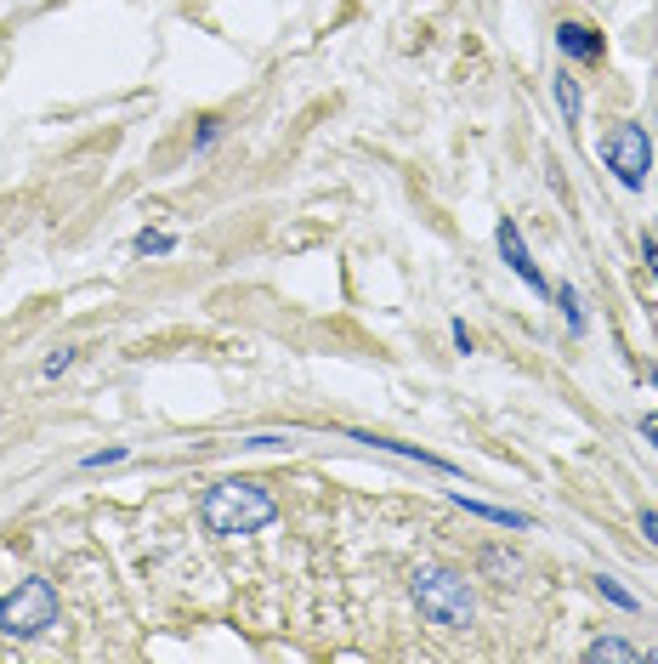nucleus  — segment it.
<instances>
[{
    "label": "nucleus",
    "instance_id": "nucleus-1",
    "mask_svg": "<svg viewBox=\"0 0 658 664\" xmlns=\"http://www.w3.org/2000/svg\"><path fill=\"white\" fill-rule=\"evenodd\" d=\"M199 523L216 540H239V534H262L267 523H278V500L267 483L255 477H222L205 500H199Z\"/></svg>",
    "mask_w": 658,
    "mask_h": 664
},
{
    "label": "nucleus",
    "instance_id": "nucleus-2",
    "mask_svg": "<svg viewBox=\"0 0 658 664\" xmlns=\"http://www.w3.org/2000/svg\"><path fill=\"white\" fill-rule=\"evenodd\" d=\"M409 596H415V608L443 630H466L477 619L471 585H466V573H454V568H415Z\"/></svg>",
    "mask_w": 658,
    "mask_h": 664
},
{
    "label": "nucleus",
    "instance_id": "nucleus-3",
    "mask_svg": "<svg viewBox=\"0 0 658 664\" xmlns=\"http://www.w3.org/2000/svg\"><path fill=\"white\" fill-rule=\"evenodd\" d=\"M57 625V591L51 580H23L7 602H0V637L12 642H35Z\"/></svg>",
    "mask_w": 658,
    "mask_h": 664
},
{
    "label": "nucleus",
    "instance_id": "nucleus-4",
    "mask_svg": "<svg viewBox=\"0 0 658 664\" xmlns=\"http://www.w3.org/2000/svg\"><path fill=\"white\" fill-rule=\"evenodd\" d=\"M602 159H608L613 177L636 193V188H647V170H653V137L642 126H613L608 142H602Z\"/></svg>",
    "mask_w": 658,
    "mask_h": 664
},
{
    "label": "nucleus",
    "instance_id": "nucleus-5",
    "mask_svg": "<svg viewBox=\"0 0 658 664\" xmlns=\"http://www.w3.org/2000/svg\"><path fill=\"white\" fill-rule=\"evenodd\" d=\"M494 245H500V262H505L511 273H517V278L528 284L534 296H551V284H546V273H539V268H534V256H528V239H523V227L511 222V216H505V222L494 227Z\"/></svg>",
    "mask_w": 658,
    "mask_h": 664
},
{
    "label": "nucleus",
    "instance_id": "nucleus-6",
    "mask_svg": "<svg viewBox=\"0 0 658 664\" xmlns=\"http://www.w3.org/2000/svg\"><path fill=\"white\" fill-rule=\"evenodd\" d=\"M358 443H369V449H386V454H397V460H415V466H426V472H443V477H454V460H443V454H432V449H420V443H397V438H375V431H352Z\"/></svg>",
    "mask_w": 658,
    "mask_h": 664
},
{
    "label": "nucleus",
    "instance_id": "nucleus-7",
    "mask_svg": "<svg viewBox=\"0 0 658 664\" xmlns=\"http://www.w3.org/2000/svg\"><path fill=\"white\" fill-rule=\"evenodd\" d=\"M557 46L567 51V57H574V63H602V35H596V28L590 23H574V17H567V23H557Z\"/></svg>",
    "mask_w": 658,
    "mask_h": 664
},
{
    "label": "nucleus",
    "instance_id": "nucleus-8",
    "mask_svg": "<svg viewBox=\"0 0 658 664\" xmlns=\"http://www.w3.org/2000/svg\"><path fill=\"white\" fill-rule=\"evenodd\" d=\"M454 506L471 511V517H482V523H494V529H534V517L511 511V506H489V500H471V495H454Z\"/></svg>",
    "mask_w": 658,
    "mask_h": 664
},
{
    "label": "nucleus",
    "instance_id": "nucleus-9",
    "mask_svg": "<svg viewBox=\"0 0 658 664\" xmlns=\"http://www.w3.org/2000/svg\"><path fill=\"white\" fill-rule=\"evenodd\" d=\"M551 97H557V108H562V120H567V126H579V108H585V97H579V80L567 74V69H557V80H551Z\"/></svg>",
    "mask_w": 658,
    "mask_h": 664
},
{
    "label": "nucleus",
    "instance_id": "nucleus-10",
    "mask_svg": "<svg viewBox=\"0 0 658 664\" xmlns=\"http://www.w3.org/2000/svg\"><path fill=\"white\" fill-rule=\"evenodd\" d=\"M585 659H590V664H602V659H624V664H636V659H642V648H636V642H624V637H596V642L585 648Z\"/></svg>",
    "mask_w": 658,
    "mask_h": 664
},
{
    "label": "nucleus",
    "instance_id": "nucleus-11",
    "mask_svg": "<svg viewBox=\"0 0 658 664\" xmlns=\"http://www.w3.org/2000/svg\"><path fill=\"white\" fill-rule=\"evenodd\" d=\"M557 307H562V319L574 335H585V307H579V290L574 284H557Z\"/></svg>",
    "mask_w": 658,
    "mask_h": 664
},
{
    "label": "nucleus",
    "instance_id": "nucleus-12",
    "mask_svg": "<svg viewBox=\"0 0 658 664\" xmlns=\"http://www.w3.org/2000/svg\"><path fill=\"white\" fill-rule=\"evenodd\" d=\"M131 250H136V256H170V250H177V239H170V234H154V227H142V234L131 239Z\"/></svg>",
    "mask_w": 658,
    "mask_h": 664
},
{
    "label": "nucleus",
    "instance_id": "nucleus-13",
    "mask_svg": "<svg viewBox=\"0 0 658 664\" xmlns=\"http://www.w3.org/2000/svg\"><path fill=\"white\" fill-rule=\"evenodd\" d=\"M596 591H602V596L613 602V608H624V614H636V608H642V602H636L631 591H624L619 580H608V573H602V580H596Z\"/></svg>",
    "mask_w": 658,
    "mask_h": 664
},
{
    "label": "nucleus",
    "instance_id": "nucleus-14",
    "mask_svg": "<svg viewBox=\"0 0 658 664\" xmlns=\"http://www.w3.org/2000/svg\"><path fill=\"white\" fill-rule=\"evenodd\" d=\"M120 460H125V443H113V449H97V454H85L80 466H85V472H97V466H120Z\"/></svg>",
    "mask_w": 658,
    "mask_h": 664
},
{
    "label": "nucleus",
    "instance_id": "nucleus-15",
    "mask_svg": "<svg viewBox=\"0 0 658 664\" xmlns=\"http://www.w3.org/2000/svg\"><path fill=\"white\" fill-rule=\"evenodd\" d=\"M69 364H74V346H57V353H51V358L40 364V375H51V381H57V375H63Z\"/></svg>",
    "mask_w": 658,
    "mask_h": 664
},
{
    "label": "nucleus",
    "instance_id": "nucleus-16",
    "mask_svg": "<svg viewBox=\"0 0 658 664\" xmlns=\"http://www.w3.org/2000/svg\"><path fill=\"white\" fill-rule=\"evenodd\" d=\"M482 568H494V573H505V580H511V573H517V557H505V552H482Z\"/></svg>",
    "mask_w": 658,
    "mask_h": 664
},
{
    "label": "nucleus",
    "instance_id": "nucleus-17",
    "mask_svg": "<svg viewBox=\"0 0 658 664\" xmlns=\"http://www.w3.org/2000/svg\"><path fill=\"white\" fill-rule=\"evenodd\" d=\"M216 137H222V120H216V114H205V120H199V149H211Z\"/></svg>",
    "mask_w": 658,
    "mask_h": 664
},
{
    "label": "nucleus",
    "instance_id": "nucleus-18",
    "mask_svg": "<svg viewBox=\"0 0 658 664\" xmlns=\"http://www.w3.org/2000/svg\"><path fill=\"white\" fill-rule=\"evenodd\" d=\"M290 438H273V431H262V438H244V449H284Z\"/></svg>",
    "mask_w": 658,
    "mask_h": 664
},
{
    "label": "nucleus",
    "instance_id": "nucleus-19",
    "mask_svg": "<svg viewBox=\"0 0 658 664\" xmlns=\"http://www.w3.org/2000/svg\"><path fill=\"white\" fill-rule=\"evenodd\" d=\"M642 534L658 545V511H642Z\"/></svg>",
    "mask_w": 658,
    "mask_h": 664
},
{
    "label": "nucleus",
    "instance_id": "nucleus-20",
    "mask_svg": "<svg viewBox=\"0 0 658 664\" xmlns=\"http://www.w3.org/2000/svg\"><path fill=\"white\" fill-rule=\"evenodd\" d=\"M642 256H647V273L658 278V239H647V245H642Z\"/></svg>",
    "mask_w": 658,
    "mask_h": 664
},
{
    "label": "nucleus",
    "instance_id": "nucleus-21",
    "mask_svg": "<svg viewBox=\"0 0 658 664\" xmlns=\"http://www.w3.org/2000/svg\"><path fill=\"white\" fill-rule=\"evenodd\" d=\"M653 392H658V369H653Z\"/></svg>",
    "mask_w": 658,
    "mask_h": 664
}]
</instances>
